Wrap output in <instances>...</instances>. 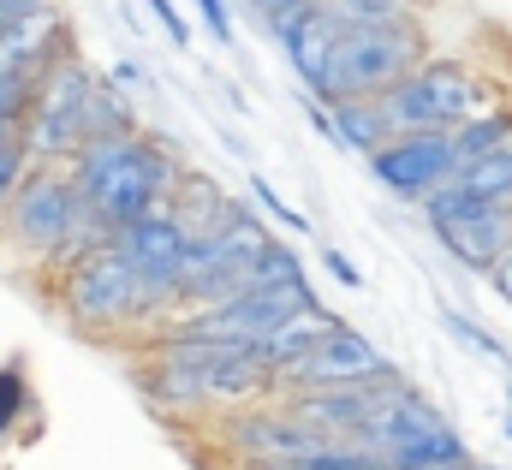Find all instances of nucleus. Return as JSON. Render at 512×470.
<instances>
[{
	"label": "nucleus",
	"mask_w": 512,
	"mask_h": 470,
	"mask_svg": "<svg viewBox=\"0 0 512 470\" xmlns=\"http://www.w3.org/2000/svg\"><path fill=\"white\" fill-rule=\"evenodd\" d=\"M66 173L84 197V215L114 233V227H126V221L167 203V191L179 179V161L161 149V137H149L137 125V131H114V137H84L66 155Z\"/></svg>",
	"instance_id": "1"
},
{
	"label": "nucleus",
	"mask_w": 512,
	"mask_h": 470,
	"mask_svg": "<svg viewBox=\"0 0 512 470\" xmlns=\"http://www.w3.org/2000/svg\"><path fill=\"white\" fill-rule=\"evenodd\" d=\"M429 54L417 18H370V24H352L340 30L334 54L322 60V78L310 84L316 102H340V96H382L393 90L417 60Z\"/></svg>",
	"instance_id": "2"
},
{
	"label": "nucleus",
	"mask_w": 512,
	"mask_h": 470,
	"mask_svg": "<svg viewBox=\"0 0 512 470\" xmlns=\"http://www.w3.org/2000/svg\"><path fill=\"white\" fill-rule=\"evenodd\" d=\"M12 244H30L42 256H78V250H96L108 244V227H96L84 215V197L72 185L66 167H24V179L12 185L6 209H0Z\"/></svg>",
	"instance_id": "3"
},
{
	"label": "nucleus",
	"mask_w": 512,
	"mask_h": 470,
	"mask_svg": "<svg viewBox=\"0 0 512 470\" xmlns=\"http://www.w3.org/2000/svg\"><path fill=\"white\" fill-rule=\"evenodd\" d=\"M90 84H96V72H90L78 54L54 60V66L36 78V90H30V102H24V119H18V137H24L30 167H66V155L84 143V102H90Z\"/></svg>",
	"instance_id": "4"
},
{
	"label": "nucleus",
	"mask_w": 512,
	"mask_h": 470,
	"mask_svg": "<svg viewBox=\"0 0 512 470\" xmlns=\"http://www.w3.org/2000/svg\"><path fill=\"white\" fill-rule=\"evenodd\" d=\"M483 102H489V84L465 60H429V54L393 90H382V114L393 131H453Z\"/></svg>",
	"instance_id": "5"
},
{
	"label": "nucleus",
	"mask_w": 512,
	"mask_h": 470,
	"mask_svg": "<svg viewBox=\"0 0 512 470\" xmlns=\"http://www.w3.org/2000/svg\"><path fill=\"white\" fill-rule=\"evenodd\" d=\"M60 298H66V316H72L78 328H90V334H114V328H126V322H149L143 286H137V274L126 268V256H120L114 244L78 250V256H72V274H66V286H60Z\"/></svg>",
	"instance_id": "6"
},
{
	"label": "nucleus",
	"mask_w": 512,
	"mask_h": 470,
	"mask_svg": "<svg viewBox=\"0 0 512 470\" xmlns=\"http://www.w3.org/2000/svg\"><path fill=\"white\" fill-rule=\"evenodd\" d=\"M108 244L126 256V268L137 274L143 310H149V316L167 310V304H173V274H179V256H185L191 233H185L167 209H149V215H137V221H126V227H114Z\"/></svg>",
	"instance_id": "7"
},
{
	"label": "nucleus",
	"mask_w": 512,
	"mask_h": 470,
	"mask_svg": "<svg viewBox=\"0 0 512 470\" xmlns=\"http://www.w3.org/2000/svg\"><path fill=\"white\" fill-rule=\"evenodd\" d=\"M364 161L382 179V191H393L399 203H417L423 191H435L441 179H453V143H447V131H393Z\"/></svg>",
	"instance_id": "8"
},
{
	"label": "nucleus",
	"mask_w": 512,
	"mask_h": 470,
	"mask_svg": "<svg viewBox=\"0 0 512 470\" xmlns=\"http://www.w3.org/2000/svg\"><path fill=\"white\" fill-rule=\"evenodd\" d=\"M429 227H435L441 250H447L453 262L489 274V268L512 250V203H471V209L441 215V221H429Z\"/></svg>",
	"instance_id": "9"
},
{
	"label": "nucleus",
	"mask_w": 512,
	"mask_h": 470,
	"mask_svg": "<svg viewBox=\"0 0 512 470\" xmlns=\"http://www.w3.org/2000/svg\"><path fill=\"white\" fill-rule=\"evenodd\" d=\"M387 369H393V363H387L364 334H352V328L340 322L316 352L298 357L274 387H340V381H370V375H387Z\"/></svg>",
	"instance_id": "10"
},
{
	"label": "nucleus",
	"mask_w": 512,
	"mask_h": 470,
	"mask_svg": "<svg viewBox=\"0 0 512 470\" xmlns=\"http://www.w3.org/2000/svg\"><path fill=\"white\" fill-rule=\"evenodd\" d=\"M72 54V18L60 6H42L30 18H12L0 24V72H18V78H42L54 60Z\"/></svg>",
	"instance_id": "11"
},
{
	"label": "nucleus",
	"mask_w": 512,
	"mask_h": 470,
	"mask_svg": "<svg viewBox=\"0 0 512 470\" xmlns=\"http://www.w3.org/2000/svg\"><path fill=\"white\" fill-rule=\"evenodd\" d=\"M334 328H340V316H334V310H322V304H298L292 316H280V322L256 340V357H262V363H268V375L280 381L298 357H310L328 334H334Z\"/></svg>",
	"instance_id": "12"
},
{
	"label": "nucleus",
	"mask_w": 512,
	"mask_h": 470,
	"mask_svg": "<svg viewBox=\"0 0 512 470\" xmlns=\"http://www.w3.org/2000/svg\"><path fill=\"white\" fill-rule=\"evenodd\" d=\"M179 227L191 238H203V233H215L227 215H233V203H227V191L215 185V179H203V173H185L179 167V179H173V191H167V203H161Z\"/></svg>",
	"instance_id": "13"
},
{
	"label": "nucleus",
	"mask_w": 512,
	"mask_h": 470,
	"mask_svg": "<svg viewBox=\"0 0 512 470\" xmlns=\"http://www.w3.org/2000/svg\"><path fill=\"white\" fill-rule=\"evenodd\" d=\"M322 108H328L334 143L352 149V155H370L376 143L393 137V125H387V114H382V96H340V102H322Z\"/></svg>",
	"instance_id": "14"
},
{
	"label": "nucleus",
	"mask_w": 512,
	"mask_h": 470,
	"mask_svg": "<svg viewBox=\"0 0 512 470\" xmlns=\"http://www.w3.org/2000/svg\"><path fill=\"white\" fill-rule=\"evenodd\" d=\"M507 137H512V108H477V114H465L447 131V143H453V173H459L465 161L489 155V149L507 143Z\"/></svg>",
	"instance_id": "15"
},
{
	"label": "nucleus",
	"mask_w": 512,
	"mask_h": 470,
	"mask_svg": "<svg viewBox=\"0 0 512 470\" xmlns=\"http://www.w3.org/2000/svg\"><path fill=\"white\" fill-rule=\"evenodd\" d=\"M453 185L471 191V197H483V203H512V137L507 143H495L489 155L465 161V167L453 173Z\"/></svg>",
	"instance_id": "16"
},
{
	"label": "nucleus",
	"mask_w": 512,
	"mask_h": 470,
	"mask_svg": "<svg viewBox=\"0 0 512 470\" xmlns=\"http://www.w3.org/2000/svg\"><path fill=\"white\" fill-rule=\"evenodd\" d=\"M114 131H137V114L131 102L114 90V84H90V102H84V137H114Z\"/></svg>",
	"instance_id": "17"
},
{
	"label": "nucleus",
	"mask_w": 512,
	"mask_h": 470,
	"mask_svg": "<svg viewBox=\"0 0 512 470\" xmlns=\"http://www.w3.org/2000/svg\"><path fill=\"white\" fill-rule=\"evenodd\" d=\"M251 286H310V280H304V256L268 238L251 262Z\"/></svg>",
	"instance_id": "18"
},
{
	"label": "nucleus",
	"mask_w": 512,
	"mask_h": 470,
	"mask_svg": "<svg viewBox=\"0 0 512 470\" xmlns=\"http://www.w3.org/2000/svg\"><path fill=\"white\" fill-rule=\"evenodd\" d=\"M441 328H447V334H459V340H465L477 357H495V363H507V346H501L489 328H477L471 316H459V310H441Z\"/></svg>",
	"instance_id": "19"
},
{
	"label": "nucleus",
	"mask_w": 512,
	"mask_h": 470,
	"mask_svg": "<svg viewBox=\"0 0 512 470\" xmlns=\"http://www.w3.org/2000/svg\"><path fill=\"white\" fill-rule=\"evenodd\" d=\"M24 167H30V155H24V137H18V125H0V209H6L12 185L24 179Z\"/></svg>",
	"instance_id": "20"
},
{
	"label": "nucleus",
	"mask_w": 512,
	"mask_h": 470,
	"mask_svg": "<svg viewBox=\"0 0 512 470\" xmlns=\"http://www.w3.org/2000/svg\"><path fill=\"white\" fill-rule=\"evenodd\" d=\"M251 197H256V203H262V209H268V215H274V221H280V227H286V233L310 238V215H298L292 203H280V191H274L268 179H251Z\"/></svg>",
	"instance_id": "21"
},
{
	"label": "nucleus",
	"mask_w": 512,
	"mask_h": 470,
	"mask_svg": "<svg viewBox=\"0 0 512 470\" xmlns=\"http://www.w3.org/2000/svg\"><path fill=\"white\" fill-rule=\"evenodd\" d=\"M24 393H30V387H24V369L6 363V369H0V441L12 435V423H18V411H24Z\"/></svg>",
	"instance_id": "22"
},
{
	"label": "nucleus",
	"mask_w": 512,
	"mask_h": 470,
	"mask_svg": "<svg viewBox=\"0 0 512 470\" xmlns=\"http://www.w3.org/2000/svg\"><path fill=\"white\" fill-rule=\"evenodd\" d=\"M197 12H203V24H209V36L221 42V48H233V12H227V0H191Z\"/></svg>",
	"instance_id": "23"
},
{
	"label": "nucleus",
	"mask_w": 512,
	"mask_h": 470,
	"mask_svg": "<svg viewBox=\"0 0 512 470\" xmlns=\"http://www.w3.org/2000/svg\"><path fill=\"white\" fill-rule=\"evenodd\" d=\"M352 6H358V12H364V24H370V18H417V6H423V0H352Z\"/></svg>",
	"instance_id": "24"
},
{
	"label": "nucleus",
	"mask_w": 512,
	"mask_h": 470,
	"mask_svg": "<svg viewBox=\"0 0 512 470\" xmlns=\"http://www.w3.org/2000/svg\"><path fill=\"white\" fill-rule=\"evenodd\" d=\"M149 12L161 18V30L173 36V48H185V42H191V24L179 18V6H173V0H149Z\"/></svg>",
	"instance_id": "25"
},
{
	"label": "nucleus",
	"mask_w": 512,
	"mask_h": 470,
	"mask_svg": "<svg viewBox=\"0 0 512 470\" xmlns=\"http://www.w3.org/2000/svg\"><path fill=\"white\" fill-rule=\"evenodd\" d=\"M322 262H328V274H334V280H340V286H352V292H358V286H364V274H358V268H352V262H346V256H340V250H322Z\"/></svg>",
	"instance_id": "26"
},
{
	"label": "nucleus",
	"mask_w": 512,
	"mask_h": 470,
	"mask_svg": "<svg viewBox=\"0 0 512 470\" xmlns=\"http://www.w3.org/2000/svg\"><path fill=\"white\" fill-rule=\"evenodd\" d=\"M42 6H54V0H0V24H12V18H30V12H42Z\"/></svg>",
	"instance_id": "27"
},
{
	"label": "nucleus",
	"mask_w": 512,
	"mask_h": 470,
	"mask_svg": "<svg viewBox=\"0 0 512 470\" xmlns=\"http://www.w3.org/2000/svg\"><path fill=\"white\" fill-rule=\"evenodd\" d=\"M489 280H495V292H501V298L512 304V250L501 256V262H495V268H489Z\"/></svg>",
	"instance_id": "28"
},
{
	"label": "nucleus",
	"mask_w": 512,
	"mask_h": 470,
	"mask_svg": "<svg viewBox=\"0 0 512 470\" xmlns=\"http://www.w3.org/2000/svg\"><path fill=\"white\" fill-rule=\"evenodd\" d=\"M251 12H274V6H298V0H245Z\"/></svg>",
	"instance_id": "29"
},
{
	"label": "nucleus",
	"mask_w": 512,
	"mask_h": 470,
	"mask_svg": "<svg viewBox=\"0 0 512 470\" xmlns=\"http://www.w3.org/2000/svg\"><path fill=\"white\" fill-rule=\"evenodd\" d=\"M435 470H477V465H471V459H459V465H435Z\"/></svg>",
	"instance_id": "30"
},
{
	"label": "nucleus",
	"mask_w": 512,
	"mask_h": 470,
	"mask_svg": "<svg viewBox=\"0 0 512 470\" xmlns=\"http://www.w3.org/2000/svg\"><path fill=\"white\" fill-rule=\"evenodd\" d=\"M507 441H512V417H507Z\"/></svg>",
	"instance_id": "31"
}]
</instances>
